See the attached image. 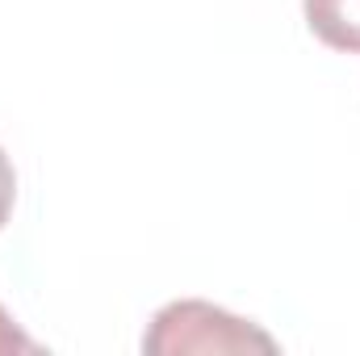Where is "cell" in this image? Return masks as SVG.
I'll return each mask as SVG.
<instances>
[{"label": "cell", "mask_w": 360, "mask_h": 356, "mask_svg": "<svg viewBox=\"0 0 360 356\" xmlns=\"http://www.w3.org/2000/svg\"><path fill=\"white\" fill-rule=\"evenodd\" d=\"M143 352L147 356H231V352H276V340H272L264 327L222 310V306H210V302H197V298H184V302H168L164 310H155L147 336H143Z\"/></svg>", "instance_id": "cell-1"}, {"label": "cell", "mask_w": 360, "mask_h": 356, "mask_svg": "<svg viewBox=\"0 0 360 356\" xmlns=\"http://www.w3.org/2000/svg\"><path fill=\"white\" fill-rule=\"evenodd\" d=\"M306 25L331 51L360 55V0H302Z\"/></svg>", "instance_id": "cell-2"}, {"label": "cell", "mask_w": 360, "mask_h": 356, "mask_svg": "<svg viewBox=\"0 0 360 356\" xmlns=\"http://www.w3.org/2000/svg\"><path fill=\"white\" fill-rule=\"evenodd\" d=\"M30 352H38V344L13 323V314L0 306V356H30Z\"/></svg>", "instance_id": "cell-3"}, {"label": "cell", "mask_w": 360, "mask_h": 356, "mask_svg": "<svg viewBox=\"0 0 360 356\" xmlns=\"http://www.w3.org/2000/svg\"><path fill=\"white\" fill-rule=\"evenodd\" d=\"M13 201H17V172H13V160H8L4 147H0V227H4L8 214H13Z\"/></svg>", "instance_id": "cell-4"}]
</instances>
